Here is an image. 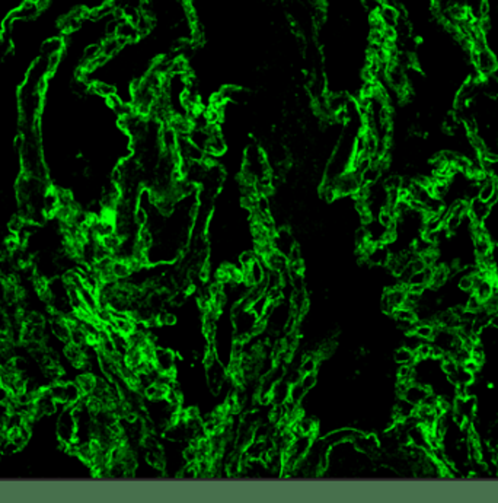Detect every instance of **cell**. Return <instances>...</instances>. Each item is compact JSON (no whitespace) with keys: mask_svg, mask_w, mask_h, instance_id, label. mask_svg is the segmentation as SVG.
Instances as JSON below:
<instances>
[{"mask_svg":"<svg viewBox=\"0 0 498 503\" xmlns=\"http://www.w3.org/2000/svg\"><path fill=\"white\" fill-rule=\"evenodd\" d=\"M394 361L398 365H414L417 362L415 351L408 349L406 346H401L394 351Z\"/></svg>","mask_w":498,"mask_h":503,"instance_id":"8","label":"cell"},{"mask_svg":"<svg viewBox=\"0 0 498 503\" xmlns=\"http://www.w3.org/2000/svg\"><path fill=\"white\" fill-rule=\"evenodd\" d=\"M415 356H417V361L431 359L433 357V343H430V341H421V344L418 346L417 350H415Z\"/></svg>","mask_w":498,"mask_h":503,"instance_id":"11","label":"cell"},{"mask_svg":"<svg viewBox=\"0 0 498 503\" xmlns=\"http://www.w3.org/2000/svg\"><path fill=\"white\" fill-rule=\"evenodd\" d=\"M491 210H492V207L487 201L478 199V197L471 200L468 204V214L474 223H485L488 216L491 214Z\"/></svg>","mask_w":498,"mask_h":503,"instance_id":"3","label":"cell"},{"mask_svg":"<svg viewBox=\"0 0 498 503\" xmlns=\"http://www.w3.org/2000/svg\"><path fill=\"white\" fill-rule=\"evenodd\" d=\"M300 385L304 388L306 392H309L311 389H313L316 384H318V376H316V372H312V374H304L301 375L300 378Z\"/></svg>","mask_w":498,"mask_h":503,"instance_id":"12","label":"cell"},{"mask_svg":"<svg viewBox=\"0 0 498 503\" xmlns=\"http://www.w3.org/2000/svg\"><path fill=\"white\" fill-rule=\"evenodd\" d=\"M151 361L155 363V368L161 374H175L176 356L172 350L166 347H155Z\"/></svg>","mask_w":498,"mask_h":503,"instance_id":"2","label":"cell"},{"mask_svg":"<svg viewBox=\"0 0 498 503\" xmlns=\"http://www.w3.org/2000/svg\"><path fill=\"white\" fill-rule=\"evenodd\" d=\"M464 306H465V311L472 312V314H476L478 311H481V309L484 308V302L476 296L475 293L471 292V295L468 296V299H466V302H465Z\"/></svg>","mask_w":498,"mask_h":503,"instance_id":"9","label":"cell"},{"mask_svg":"<svg viewBox=\"0 0 498 503\" xmlns=\"http://www.w3.org/2000/svg\"><path fill=\"white\" fill-rule=\"evenodd\" d=\"M436 330H437V326H434L433 322L418 321L417 324H415V328H414V334L419 340H423V341H431L433 337H434V334H436Z\"/></svg>","mask_w":498,"mask_h":503,"instance_id":"7","label":"cell"},{"mask_svg":"<svg viewBox=\"0 0 498 503\" xmlns=\"http://www.w3.org/2000/svg\"><path fill=\"white\" fill-rule=\"evenodd\" d=\"M74 382H76V385L81 388L83 397H89V396H92L95 388H96L98 376L91 374V372H83V374L76 376Z\"/></svg>","mask_w":498,"mask_h":503,"instance_id":"6","label":"cell"},{"mask_svg":"<svg viewBox=\"0 0 498 503\" xmlns=\"http://www.w3.org/2000/svg\"><path fill=\"white\" fill-rule=\"evenodd\" d=\"M430 391H431V388L429 385H424V384H419V382H411V384H408L404 394L401 397L408 400L414 406H419L424 401V398L427 397Z\"/></svg>","mask_w":498,"mask_h":503,"instance_id":"4","label":"cell"},{"mask_svg":"<svg viewBox=\"0 0 498 503\" xmlns=\"http://www.w3.org/2000/svg\"><path fill=\"white\" fill-rule=\"evenodd\" d=\"M56 432H57L58 442L61 445L70 448L76 442V438H78V417H76L73 406H64V409L58 416Z\"/></svg>","mask_w":498,"mask_h":503,"instance_id":"1","label":"cell"},{"mask_svg":"<svg viewBox=\"0 0 498 503\" xmlns=\"http://www.w3.org/2000/svg\"><path fill=\"white\" fill-rule=\"evenodd\" d=\"M417 406L409 403L404 397H398L394 407V421H402L415 414Z\"/></svg>","mask_w":498,"mask_h":503,"instance_id":"5","label":"cell"},{"mask_svg":"<svg viewBox=\"0 0 498 503\" xmlns=\"http://www.w3.org/2000/svg\"><path fill=\"white\" fill-rule=\"evenodd\" d=\"M489 326H492V327L495 328V330H498V311L497 312H494V314L491 315V319H489Z\"/></svg>","mask_w":498,"mask_h":503,"instance_id":"13","label":"cell"},{"mask_svg":"<svg viewBox=\"0 0 498 503\" xmlns=\"http://www.w3.org/2000/svg\"><path fill=\"white\" fill-rule=\"evenodd\" d=\"M318 369V357L315 356H308L301 361L300 366H299V371H300L301 375L304 374H312V372H316Z\"/></svg>","mask_w":498,"mask_h":503,"instance_id":"10","label":"cell"}]
</instances>
